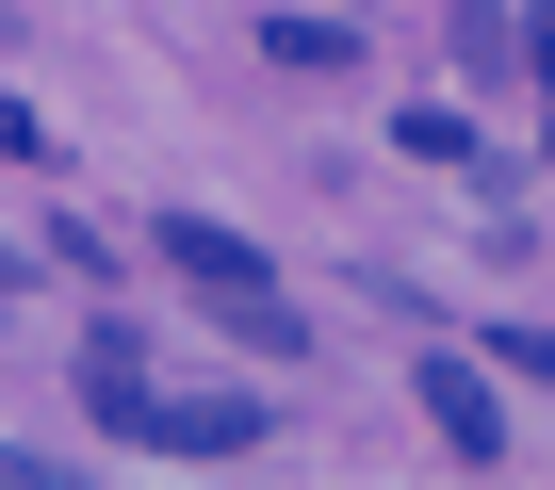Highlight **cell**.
<instances>
[{
  "label": "cell",
  "mask_w": 555,
  "mask_h": 490,
  "mask_svg": "<svg viewBox=\"0 0 555 490\" xmlns=\"http://www.w3.org/2000/svg\"><path fill=\"white\" fill-rule=\"evenodd\" d=\"M82 409H99V441L164 457V392H147V327H131V311H99V327H82Z\"/></svg>",
  "instance_id": "obj_1"
},
{
  "label": "cell",
  "mask_w": 555,
  "mask_h": 490,
  "mask_svg": "<svg viewBox=\"0 0 555 490\" xmlns=\"http://www.w3.org/2000/svg\"><path fill=\"white\" fill-rule=\"evenodd\" d=\"M425 425H441V457H457V474H490V457H506L490 376H474V360H441V344H425Z\"/></svg>",
  "instance_id": "obj_2"
},
{
  "label": "cell",
  "mask_w": 555,
  "mask_h": 490,
  "mask_svg": "<svg viewBox=\"0 0 555 490\" xmlns=\"http://www.w3.org/2000/svg\"><path fill=\"white\" fill-rule=\"evenodd\" d=\"M164 262H180V279H196V295H212V311H229V295H261V279H278V262H261V245H245V229H212V212H164Z\"/></svg>",
  "instance_id": "obj_3"
},
{
  "label": "cell",
  "mask_w": 555,
  "mask_h": 490,
  "mask_svg": "<svg viewBox=\"0 0 555 490\" xmlns=\"http://www.w3.org/2000/svg\"><path fill=\"white\" fill-rule=\"evenodd\" d=\"M164 457H196V474L212 457H261V409L245 392H164Z\"/></svg>",
  "instance_id": "obj_4"
},
{
  "label": "cell",
  "mask_w": 555,
  "mask_h": 490,
  "mask_svg": "<svg viewBox=\"0 0 555 490\" xmlns=\"http://www.w3.org/2000/svg\"><path fill=\"white\" fill-rule=\"evenodd\" d=\"M261 66H295V82H344V66H360V34H344V17H261Z\"/></svg>",
  "instance_id": "obj_5"
},
{
  "label": "cell",
  "mask_w": 555,
  "mask_h": 490,
  "mask_svg": "<svg viewBox=\"0 0 555 490\" xmlns=\"http://www.w3.org/2000/svg\"><path fill=\"white\" fill-rule=\"evenodd\" d=\"M490 360L506 376H555V327H490Z\"/></svg>",
  "instance_id": "obj_6"
}]
</instances>
